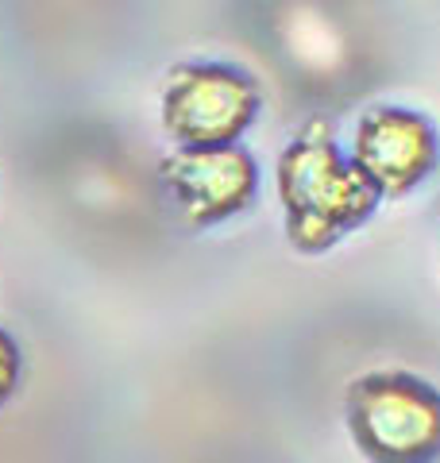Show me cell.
I'll use <instances>...</instances> for the list:
<instances>
[{
	"mask_svg": "<svg viewBox=\"0 0 440 463\" xmlns=\"http://www.w3.org/2000/svg\"><path fill=\"white\" fill-rule=\"evenodd\" d=\"M278 197L286 205L290 243L301 251H325L344 228L375 209L378 190L348 163L320 128L293 139L278 158Z\"/></svg>",
	"mask_w": 440,
	"mask_h": 463,
	"instance_id": "cell-1",
	"label": "cell"
},
{
	"mask_svg": "<svg viewBox=\"0 0 440 463\" xmlns=\"http://www.w3.org/2000/svg\"><path fill=\"white\" fill-rule=\"evenodd\" d=\"M351 437L375 463L440 456V394L414 374H367L348 394Z\"/></svg>",
	"mask_w": 440,
	"mask_h": 463,
	"instance_id": "cell-2",
	"label": "cell"
},
{
	"mask_svg": "<svg viewBox=\"0 0 440 463\" xmlns=\"http://www.w3.org/2000/svg\"><path fill=\"white\" fill-rule=\"evenodd\" d=\"M259 112V85L236 66L189 62L163 90V128L178 147H232Z\"/></svg>",
	"mask_w": 440,
	"mask_h": 463,
	"instance_id": "cell-3",
	"label": "cell"
},
{
	"mask_svg": "<svg viewBox=\"0 0 440 463\" xmlns=\"http://www.w3.org/2000/svg\"><path fill=\"white\" fill-rule=\"evenodd\" d=\"M163 182L178 201V209L189 224H216L225 216L247 209V201L255 197L259 170L255 158L244 147H201L189 151L178 147L170 158H163Z\"/></svg>",
	"mask_w": 440,
	"mask_h": 463,
	"instance_id": "cell-4",
	"label": "cell"
},
{
	"mask_svg": "<svg viewBox=\"0 0 440 463\" xmlns=\"http://www.w3.org/2000/svg\"><path fill=\"white\" fill-rule=\"evenodd\" d=\"M356 166L378 194H406L436 166V132L409 109H371L356 132Z\"/></svg>",
	"mask_w": 440,
	"mask_h": 463,
	"instance_id": "cell-5",
	"label": "cell"
},
{
	"mask_svg": "<svg viewBox=\"0 0 440 463\" xmlns=\"http://www.w3.org/2000/svg\"><path fill=\"white\" fill-rule=\"evenodd\" d=\"M16 383H20V347L8 332H0V405L12 398Z\"/></svg>",
	"mask_w": 440,
	"mask_h": 463,
	"instance_id": "cell-6",
	"label": "cell"
}]
</instances>
